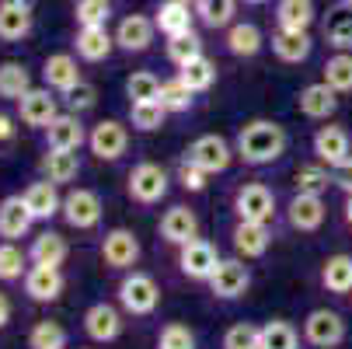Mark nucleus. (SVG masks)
I'll return each mask as SVG.
<instances>
[{
  "instance_id": "nucleus-22",
  "label": "nucleus",
  "mask_w": 352,
  "mask_h": 349,
  "mask_svg": "<svg viewBox=\"0 0 352 349\" xmlns=\"http://www.w3.org/2000/svg\"><path fill=\"white\" fill-rule=\"evenodd\" d=\"M35 217L25 203V195H4L0 199V237L4 241H18L32 231Z\"/></svg>"
},
{
  "instance_id": "nucleus-18",
  "label": "nucleus",
  "mask_w": 352,
  "mask_h": 349,
  "mask_svg": "<svg viewBox=\"0 0 352 349\" xmlns=\"http://www.w3.org/2000/svg\"><path fill=\"white\" fill-rule=\"evenodd\" d=\"M321 35L335 53H352V4L338 0L328 8L324 21H321Z\"/></svg>"
},
{
  "instance_id": "nucleus-9",
  "label": "nucleus",
  "mask_w": 352,
  "mask_h": 349,
  "mask_svg": "<svg viewBox=\"0 0 352 349\" xmlns=\"http://www.w3.org/2000/svg\"><path fill=\"white\" fill-rule=\"evenodd\" d=\"M87 147L98 161H119L129 147V133L119 119H102L87 129Z\"/></svg>"
},
{
  "instance_id": "nucleus-26",
  "label": "nucleus",
  "mask_w": 352,
  "mask_h": 349,
  "mask_svg": "<svg viewBox=\"0 0 352 349\" xmlns=\"http://www.w3.org/2000/svg\"><path fill=\"white\" fill-rule=\"evenodd\" d=\"M21 195H25V203H28V210H32L35 220H53V217L63 210V195H60L56 182H49V178L32 182Z\"/></svg>"
},
{
  "instance_id": "nucleus-11",
  "label": "nucleus",
  "mask_w": 352,
  "mask_h": 349,
  "mask_svg": "<svg viewBox=\"0 0 352 349\" xmlns=\"http://www.w3.org/2000/svg\"><path fill=\"white\" fill-rule=\"evenodd\" d=\"M217 266H220L217 248L210 241H203V237H195V241H188V244L178 248V269H182V276H188L195 283H206Z\"/></svg>"
},
{
  "instance_id": "nucleus-47",
  "label": "nucleus",
  "mask_w": 352,
  "mask_h": 349,
  "mask_svg": "<svg viewBox=\"0 0 352 349\" xmlns=\"http://www.w3.org/2000/svg\"><path fill=\"white\" fill-rule=\"evenodd\" d=\"M74 18H77V25H109L112 0H77Z\"/></svg>"
},
{
  "instance_id": "nucleus-57",
  "label": "nucleus",
  "mask_w": 352,
  "mask_h": 349,
  "mask_svg": "<svg viewBox=\"0 0 352 349\" xmlns=\"http://www.w3.org/2000/svg\"><path fill=\"white\" fill-rule=\"evenodd\" d=\"M244 4H251V8H262V4H269V0H244Z\"/></svg>"
},
{
  "instance_id": "nucleus-39",
  "label": "nucleus",
  "mask_w": 352,
  "mask_h": 349,
  "mask_svg": "<svg viewBox=\"0 0 352 349\" xmlns=\"http://www.w3.org/2000/svg\"><path fill=\"white\" fill-rule=\"evenodd\" d=\"M168 119V109L161 102H129V126L140 133H157Z\"/></svg>"
},
{
  "instance_id": "nucleus-52",
  "label": "nucleus",
  "mask_w": 352,
  "mask_h": 349,
  "mask_svg": "<svg viewBox=\"0 0 352 349\" xmlns=\"http://www.w3.org/2000/svg\"><path fill=\"white\" fill-rule=\"evenodd\" d=\"M331 182H335V185H338L345 195H352V158L331 168Z\"/></svg>"
},
{
  "instance_id": "nucleus-37",
  "label": "nucleus",
  "mask_w": 352,
  "mask_h": 349,
  "mask_svg": "<svg viewBox=\"0 0 352 349\" xmlns=\"http://www.w3.org/2000/svg\"><path fill=\"white\" fill-rule=\"evenodd\" d=\"M321 283L331 293H352V255H331V259H324Z\"/></svg>"
},
{
  "instance_id": "nucleus-49",
  "label": "nucleus",
  "mask_w": 352,
  "mask_h": 349,
  "mask_svg": "<svg viewBox=\"0 0 352 349\" xmlns=\"http://www.w3.org/2000/svg\"><path fill=\"white\" fill-rule=\"evenodd\" d=\"M157 349H195V335H192L188 325L171 321V325L161 328V335H157Z\"/></svg>"
},
{
  "instance_id": "nucleus-12",
  "label": "nucleus",
  "mask_w": 352,
  "mask_h": 349,
  "mask_svg": "<svg viewBox=\"0 0 352 349\" xmlns=\"http://www.w3.org/2000/svg\"><path fill=\"white\" fill-rule=\"evenodd\" d=\"M304 339L318 349H331L345 339V321L338 311H328V308H318L304 318Z\"/></svg>"
},
{
  "instance_id": "nucleus-25",
  "label": "nucleus",
  "mask_w": 352,
  "mask_h": 349,
  "mask_svg": "<svg viewBox=\"0 0 352 349\" xmlns=\"http://www.w3.org/2000/svg\"><path fill=\"white\" fill-rule=\"evenodd\" d=\"M223 45H227V53H230V56H237V60H251V56H258V53H262L265 35H262V28H258L255 21H234V25L227 28Z\"/></svg>"
},
{
  "instance_id": "nucleus-45",
  "label": "nucleus",
  "mask_w": 352,
  "mask_h": 349,
  "mask_svg": "<svg viewBox=\"0 0 352 349\" xmlns=\"http://www.w3.org/2000/svg\"><path fill=\"white\" fill-rule=\"evenodd\" d=\"M126 94H129V102H157L161 98V81L150 70H136V74L126 77Z\"/></svg>"
},
{
  "instance_id": "nucleus-13",
  "label": "nucleus",
  "mask_w": 352,
  "mask_h": 349,
  "mask_svg": "<svg viewBox=\"0 0 352 349\" xmlns=\"http://www.w3.org/2000/svg\"><path fill=\"white\" fill-rule=\"evenodd\" d=\"M84 332H87L91 342H102V346L105 342H116L122 335V311L112 308V304H105V301L91 304L84 311Z\"/></svg>"
},
{
  "instance_id": "nucleus-23",
  "label": "nucleus",
  "mask_w": 352,
  "mask_h": 349,
  "mask_svg": "<svg viewBox=\"0 0 352 349\" xmlns=\"http://www.w3.org/2000/svg\"><path fill=\"white\" fill-rule=\"evenodd\" d=\"M314 154H318L321 165L335 168V165L352 158V140H349V133L342 126H321L314 133Z\"/></svg>"
},
{
  "instance_id": "nucleus-14",
  "label": "nucleus",
  "mask_w": 352,
  "mask_h": 349,
  "mask_svg": "<svg viewBox=\"0 0 352 349\" xmlns=\"http://www.w3.org/2000/svg\"><path fill=\"white\" fill-rule=\"evenodd\" d=\"M324 217H328V207H324V199H321V195H311V192H293L289 207H286V220H289V227H293V231L311 234V231H318V227L324 224Z\"/></svg>"
},
{
  "instance_id": "nucleus-6",
  "label": "nucleus",
  "mask_w": 352,
  "mask_h": 349,
  "mask_svg": "<svg viewBox=\"0 0 352 349\" xmlns=\"http://www.w3.org/2000/svg\"><path fill=\"white\" fill-rule=\"evenodd\" d=\"M60 116V98L53 87H28L18 98V119L32 129H45Z\"/></svg>"
},
{
  "instance_id": "nucleus-8",
  "label": "nucleus",
  "mask_w": 352,
  "mask_h": 349,
  "mask_svg": "<svg viewBox=\"0 0 352 349\" xmlns=\"http://www.w3.org/2000/svg\"><path fill=\"white\" fill-rule=\"evenodd\" d=\"M143 248H140V237L129 231V227H112L105 237H102V262L116 273H126L140 262Z\"/></svg>"
},
{
  "instance_id": "nucleus-1",
  "label": "nucleus",
  "mask_w": 352,
  "mask_h": 349,
  "mask_svg": "<svg viewBox=\"0 0 352 349\" xmlns=\"http://www.w3.org/2000/svg\"><path fill=\"white\" fill-rule=\"evenodd\" d=\"M286 143H289V136H286V129L279 123H272V119H251V123H244L237 129L234 151H237V158L244 165L265 168V165H272V161H279L286 154Z\"/></svg>"
},
{
  "instance_id": "nucleus-38",
  "label": "nucleus",
  "mask_w": 352,
  "mask_h": 349,
  "mask_svg": "<svg viewBox=\"0 0 352 349\" xmlns=\"http://www.w3.org/2000/svg\"><path fill=\"white\" fill-rule=\"evenodd\" d=\"M296 346H300V335L283 318H272L258 328V349H296Z\"/></svg>"
},
{
  "instance_id": "nucleus-27",
  "label": "nucleus",
  "mask_w": 352,
  "mask_h": 349,
  "mask_svg": "<svg viewBox=\"0 0 352 349\" xmlns=\"http://www.w3.org/2000/svg\"><path fill=\"white\" fill-rule=\"evenodd\" d=\"M42 81H45V87H53L56 94H67L70 87L80 84L77 60H74L70 53H53V56H45V63H42Z\"/></svg>"
},
{
  "instance_id": "nucleus-5",
  "label": "nucleus",
  "mask_w": 352,
  "mask_h": 349,
  "mask_svg": "<svg viewBox=\"0 0 352 349\" xmlns=\"http://www.w3.org/2000/svg\"><path fill=\"white\" fill-rule=\"evenodd\" d=\"M102 195H98L94 189H70L67 195H63V210H60V217L70 224V227H77V231H91V227H98L102 224Z\"/></svg>"
},
{
  "instance_id": "nucleus-21",
  "label": "nucleus",
  "mask_w": 352,
  "mask_h": 349,
  "mask_svg": "<svg viewBox=\"0 0 352 349\" xmlns=\"http://www.w3.org/2000/svg\"><path fill=\"white\" fill-rule=\"evenodd\" d=\"M157 231H161V237H164L168 244L182 248V244H188V241L199 237V217H195V210H188V207H171V210H164Z\"/></svg>"
},
{
  "instance_id": "nucleus-30",
  "label": "nucleus",
  "mask_w": 352,
  "mask_h": 349,
  "mask_svg": "<svg viewBox=\"0 0 352 349\" xmlns=\"http://www.w3.org/2000/svg\"><path fill=\"white\" fill-rule=\"evenodd\" d=\"M67 255H70L67 237L56 234V231H42V234H35L32 244H28V259H32L35 266H56V269H60V266L67 262Z\"/></svg>"
},
{
  "instance_id": "nucleus-44",
  "label": "nucleus",
  "mask_w": 352,
  "mask_h": 349,
  "mask_svg": "<svg viewBox=\"0 0 352 349\" xmlns=\"http://www.w3.org/2000/svg\"><path fill=\"white\" fill-rule=\"evenodd\" d=\"M28 349H67V328L60 321H35L28 332Z\"/></svg>"
},
{
  "instance_id": "nucleus-54",
  "label": "nucleus",
  "mask_w": 352,
  "mask_h": 349,
  "mask_svg": "<svg viewBox=\"0 0 352 349\" xmlns=\"http://www.w3.org/2000/svg\"><path fill=\"white\" fill-rule=\"evenodd\" d=\"M8 321H11V301H8V293H0V332L8 328Z\"/></svg>"
},
{
  "instance_id": "nucleus-16",
  "label": "nucleus",
  "mask_w": 352,
  "mask_h": 349,
  "mask_svg": "<svg viewBox=\"0 0 352 349\" xmlns=\"http://www.w3.org/2000/svg\"><path fill=\"white\" fill-rule=\"evenodd\" d=\"M154 35H157L154 18L129 14V18H122L119 28H116V45L122 49V53H146V49L154 45Z\"/></svg>"
},
{
  "instance_id": "nucleus-56",
  "label": "nucleus",
  "mask_w": 352,
  "mask_h": 349,
  "mask_svg": "<svg viewBox=\"0 0 352 349\" xmlns=\"http://www.w3.org/2000/svg\"><path fill=\"white\" fill-rule=\"evenodd\" d=\"M8 4H21V8H35V0H8Z\"/></svg>"
},
{
  "instance_id": "nucleus-58",
  "label": "nucleus",
  "mask_w": 352,
  "mask_h": 349,
  "mask_svg": "<svg viewBox=\"0 0 352 349\" xmlns=\"http://www.w3.org/2000/svg\"><path fill=\"white\" fill-rule=\"evenodd\" d=\"M188 4H195V0H188Z\"/></svg>"
},
{
  "instance_id": "nucleus-59",
  "label": "nucleus",
  "mask_w": 352,
  "mask_h": 349,
  "mask_svg": "<svg viewBox=\"0 0 352 349\" xmlns=\"http://www.w3.org/2000/svg\"><path fill=\"white\" fill-rule=\"evenodd\" d=\"M349 4H352V0H349Z\"/></svg>"
},
{
  "instance_id": "nucleus-43",
  "label": "nucleus",
  "mask_w": 352,
  "mask_h": 349,
  "mask_svg": "<svg viewBox=\"0 0 352 349\" xmlns=\"http://www.w3.org/2000/svg\"><path fill=\"white\" fill-rule=\"evenodd\" d=\"M28 255L14 241H0V283H14V279H25L28 273Z\"/></svg>"
},
{
  "instance_id": "nucleus-34",
  "label": "nucleus",
  "mask_w": 352,
  "mask_h": 349,
  "mask_svg": "<svg viewBox=\"0 0 352 349\" xmlns=\"http://www.w3.org/2000/svg\"><path fill=\"white\" fill-rule=\"evenodd\" d=\"M192 8L206 28H230L237 14V0H195Z\"/></svg>"
},
{
  "instance_id": "nucleus-36",
  "label": "nucleus",
  "mask_w": 352,
  "mask_h": 349,
  "mask_svg": "<svg viewBox=\"0 0 352 349\" xmlns=\"http://www.w3.org/2000/svg\"><path fill=\"white\" fill-rule=\"evenodd\" d=\"M178 77L195 91V94H203V91H210L213 84H217V63L203 53V56H195V60H188L185 67H178Z\"/></svg>"
},
{
  "instance_id": "nucleus-3",
  "label": "nucleus",
  "mask_w": 352,
  "mask_h": 349,
  "mask_svg": "<svg viewBox=\"0 0 352 349\" xmlns=\"http://www.w3.org/2000/svg\"><path fill=\"white\" fill-rule=\"evenodd\" d=\"M168 189H171V175L161 165H154V161H140L129 171V182H126L129 199H133V203H140V207L161 203V199L168 195Z\"/></svg>"
},
{
  "instance_id": "nucleus-4",
  "label": "nucleus",
  "mask_w": 352,
  "mask_h": 349,
  "mask_svg": "<svg viewBox=\"0 0 352 349\" xmlns=\"http://www.w3.org/2000/svg\"><path fill=\"white\" fill-rule=\"evenodd\" d=\"M234 213L237 220H251V224H269L276 217V192L262 182H248L234 192Z\"/></svg>"
},
{
  "instance_id": "nucleus-2",
  "label": "nucleus",
  "mask_w": 352,
  "mask_h": 349,
  "mask_svg": "<svg viewBox=\"0 0 352 349\" xmlns=\"http://www.w3.org/2000/svg\"><path fill=\"white\" fill-rule=\"evenodd\" d=\"M119 304L126 315H136V318H146L154 315L157 304H161V286L150 273H126L119 279Z\"/></svg>"
},
{
  "instance_id": "nucleus-31",
  "label": "nucleus",
  "mask_w": 352,
  "mask_h": 349,
  "mask_svg": "<svg viewBox=\"0 0 352 349\" xmlns=\"http://www.w3.org/2000/svg\"><path fill=\"white\" fill-rule=\"evenodd\" d=\"M38 171H42V178L63 185L80 175V158H77V151H53V147H45V154L38 158Z\"/></svg>"
},
{
  "instance_id": "nucleus-19",
  "label": "nucleus",
  "mask_w": 352,
  "mask_h": 349,
  "mask_svg": "<svg viewBox=\"0 0 352 349\" xmlns=\"http://www.w3.org/2000/svg\"><path fill=\"white\" fill-rule=\"evenodd\" d=\"M296 109L304 112L307 119H331L335 109H338V91L328 81L307 84V87H300V94H296Z\"/></svg>"
},
{
  "instance_id": "nucleus-53",
  "label": "nucleus",
  "mask_w": 352,
  "mask_h": 349,
  "mask_svg": "<svg viewBox=\"0 0 352 349\" xmlns=\"http://www.w3.org/2000/svg\"><path fill=\"white\" fill-rule=\"evenodd\" d=\"M14 123H18L14 116L0 112V147H11V143L18 140V126H14Z\"/></svg>"
},
{
  "instance_id": "nucleus-41",
  "label": "nucleus",
  "mask_w": 352,
  "mask_h": 349,
  "mask_svg": "<svg viewBox=\"0 0 352 349\" xmlns=\"http://www.w3.org/2000/svg\"><path fill=\"white\" fill-rule=\"evenodd\" d=\"M195 56H203V39H199L195 28H188V32L168 39V60H171L175 67H185V63L195 60Z\"/></svg>"
},
{
  "instance_id": "nucleus-40",
  "label": "nucleus",
  "mask_w": 352,
  "mask_h": 349,
  "mask_svg": "<svg viewBox=\"0 0 352 349\" xmlns=\"http://www.w3.org/2000/svg\"><path fill=\"white\" fill-rule=\"evenodd\" d=\"M157 102H161L168 112H188L192 102H195V91L175 74V77L161 81V98H157Z\"/></svg>"
},
{
  "instance_id": "nucleus-32",
  "label": "nucleus",
  "mask_w": 352,
  "mask_h": 349,
  "mask_svg": "<svg viewBox=\"0 0 352 349\" xmlns=\"http://www.w3.org/2000/svg\"><path fill=\"white\" fill-rule=\"evenodd\" d=\"M314 0H276V25L289 32H311L314 25Z\"/></svg>"
},
{
  "instance_id": "nucleus-50",
  "label": "nucleus",
  "mask_w": 352,
  "mask_h": 349,
  "mask_svg": "<svg viewBox=\"0 0 352 349\" xmlns=\"http://www.w3.org/2000/svg\"><path fill=\"white\" fill-rule=\"evenodd\" d=\"M223 349H258V328L248 325V321H237L223 332Z\"/></svg>"
},
{
  "instance_id": "nucleus-15",
  "label": "nucleus",
  "mask_w": 352,
  "mask_h": 349,
  "mask_svg": "<svg viewBox=\"0 0 352 349\" xmlns=\"http://www.w3.org/2000/svg\"><path fill=\"white\" fill-rule=\"evenodd\" d=\"M42 133H45V147H53V151H80L87 143V129L77 112H60Z\"/></svg>"
},
{
  "instance_id": "nucleus-33",
  "label": "nucleus",
  "mask_w": 352,
  "mask_h": 349,
  "mask_svg": "<svg viewBox=\"0 0 352 349\" xmlns=\"http://www.w3.org/2000/svg\"><path fill=\"white\" fill-rule=\"evenodd\" d=\"M32 11L35 8H21V4H8V0H0V42H21V39H28Z\"/></svg>"
},
{
  "instance_id": "nucleus-29",
  "label": "nucleus",
  "mask_w": 352,
  "mask_h": 349,
  "mask_svg": "<svg viewBox=\"0 0 352 349\" xmlns=\"http://www.w3.org/2000/svg\"><path fill=\"white\" fill-rule=\"evenodd\" d=\"M314 49L311 32H289V28H276L272 32V53L283 63H304Z\"/></svg>"
},
{
  "instance_id": "nucleus-20",
  "label": "nucleus",
  "mask_w": 352,
  "mask_h": 349,
  "mask_svg": "<svg viewBox=\"0 0 352 349\" xmlns=\"http://www.w3.org/2000/svg\"><path fill=\"white\" fill-rule=\"evenodd\" d=\"M74 45H77V56H80L84 63H102V60H109V56H112V49H116V35H109V28H105V25H80V28H77Z\"/></svg>"
},
{
  "instance_id": "nucleus-10",
  "label": "nucleus",
  "mask_w": 352,
  "mask_h": 349,
  "mask_svg": "<svg viewBox=\"0 0 352 349\" xmlns=\"http://www.w3.org/2000/svg\"><path fill=\"white\" fill-rule=\"evenodd\" d=\"M206 283H210V293L217 301H237L251 286V269L241 259H220V266L213 269V276Z\"/></svg>"
},
{
  "instance_id": "nucleus-7",
  "label": "nucleus",
  "mask_w": 352,
  "mask_h": 349,
  "mask_svg": "<svg viewBox=\"0 0 352 349\" xmlns=\"http://www.w3.org/2000/svg\"><path fill=\"white\" fill-rule=\"evenodd\" d=\"M234 147L223 140V136H217V133H203V136H195L192 143H188V151H185V158L188 161H195L199 168H206L210 175H220V171H227L230 168V161H234Z\"/></svg>"
},
{
  "instance_id": "nucleus-17",
  "label": "nucleus",
  "mask_w": 352,
  "mask_h": 349,
  "mask_svg": "<svg viewBox=\"0 0 352 349\" xmlns=\"http://www.w3.org/2000/svg\"><path fill=\"white\" fill-rule=\"evenodd\" d=\"M63 286H67V279H63V273L56 269V266H28V273H25V293L32 297L35 304H53L56 297L63 293Z\"/></svg>"
},
{
  "instance_id": "nucleus-28",
  "label": "nucleus",
  "mask_w": 352,
  "mask_h": 349,
  "mask_svg": "<svg viewBox=\"0 0 352 349\" xmlns=\"http://www.w3.org/2000/svg\"><path fill=\"white\" fill-rule=\"evenodd\" d=\"M192 21H195V8L188 4V0H161V4H157L154 25H157V32H161L164 39L188 32Z\"/></svg>"
},
{
  "instance_id": "nucleus-35",
  "label": "nucleus",
  "mask_w": 352,
  "mask_h": 349,
  "mask_svg": "<svg viewBox=\"0 0 352 349\" xmlns=\"http://www.w3.org/2000/svg\"><path fill=\"white\" fill-rule=\"evenodd\" d=\"M28 87H32V74H28L25 63H18V60H4V63H0V98L18 102Z\"/></svg>"
},
{
  "instance_id": "nucleus-46",
  "label": "nucleus",
  "mask_w": 352,
  "mask_h": 349,
  "mask_svg": "<svg viewBox=\"0 0 352 349\" xmlns=\"http://www.w3.org/2000/svg\"><path fill=\"white\" fill-rule=\"evenodd\" d=\"M324 81H328L338 94H349V91H352V53H335V56H328V63H324Z\"/></svg>"
},
{
  "instance_id": "nucleus-51",
  "label": "nucleus",
  "mask_w": 352,
  "mask_h": 349,
  "mask_svg": "<svg viewBox=\"0 0 352 349\" xmlns=\"http://www.w3.org/2000/svg\"><path fill=\"white\" fill-rule=\"evenodd\" d=\"M63 102H67V109L70 112H91L94 105H98V91H94V84H87V81H80L77 87H70L67 94H63Z\"/></svg>"
},
{
  "instance_id": "nucleus-48",
  "label": "nucleus",
  "mask_w": 352,
  "mask_h": 349,
  "mask_svg": "<svg viewBox=\"0 0 352 349\" xmlns=\"http://www.w3.org/2000/svg\"><path fill=\"white\" fill-rule=\"evenodd\" d=\"M175 178H178V185H182L185 192H206V185H210V171H206V168H199V165L188 161V158L178 161Z\"/></svg>"
},
{
  "instance_id": "nucleus-55",
  "label": "nucleus",
  "mask_w": 352,
  "mask_h": 349,
  "mask_svg": "<svg viewBox=\"0 0 352 349\" xmlns=\"http://www.w3.org/2000/svg\"><path fill=\"white\" fill-rule=\"evenodd\" d=\"M345 220H349V227H352V195H349V203H345Z\"/></svg>"
},
{
  "instance_id": "nucleus-42",
  "label": "nucleus",
  "mask_w": 352,
  "mask_h": 349,
  "mask_svg": "<svg viewBox=\"0 0 352 349\" xmlns=\"http://www.w3.org/2000/svg\"><path fill=\"white\" fill-rule=\"evenodd\" d=\"M293 185H296V192L324 195L328 185H335V182H331V171H328L324 165H300L296 175H293Z\"/></svg>"
},
{
  "instance_id": "nucleus-24",
  "label": "nucleus",
  "mask_w": 352,
  "mask_h": 349,
  "mask_svg": "<svg viewBox=\"0 0 352 349\" xmlns=\"http://www.w3.org/2000/svg\"><path fill=\"white\" fill-rule=\"evenodd\" d=\"M230 237H234L237 255H244V259H262L269 252V244H272L269 224H251V220H237Z\"/></svg>"
}]
</instances>
